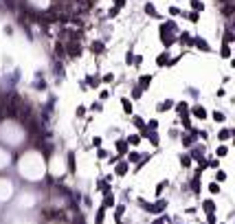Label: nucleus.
<instances>
[{
    "instance_id": "obj_1",
    "label": "nucleus",
    "mask_w": 235,
    "mask_h": 224,
    "mask_svg": "<svg viewBox=\"0 0 235 224\" xmlns=\"http://www.w3.org/2000/svg\"><path fill=\"white\" fill-rule=\"evenodd\" d=\"M194 116H200V119H204V116H207V112H204V108H200V106H196V108H194Z\"/></svg>"
},
{
    "instance_id": "obj_2",
    "label": "nucleus",
    "mask_w": 235,
    "mask_h": 224,
    "mask_svg": "<svg viewBox=\"0 0 235 224\" xmlns=\"http://www.w3.org/2000/svg\"><path fill=\"white\" fill-rule=\"evenodd\" d=\"M150 81H152L150 75H143V77H141V86H143V88H147V86H150Z\"/></svg>"
},
{
    "instance_id": "obj_3",
    "label": "nucleus",
    "mask_w": 235,
    "mask_h": 224,
    "mask_svg": "<svg viewBox=\"0 0 235 224\" xmlns=\"http://www.w3.org/2000/svg\"><path fill=\"white\" fill-rule=\"evenodd\" d=\"M121 103H123V110H125V114H130V112H132V103L128 101V99H123Z\"/></svg>"
},
{
    "instance_id": "obj_4",
    "label": "nucleus",
    "mask_w": 235,
    "mask_h": 224,
    "mask_svg": "<svg viewBox=\"0 0 235 224\" xmlns=\"http://www.w3.org/2000/svg\"><path fill=\"white\" fill-rule=\"evenodd\" d=\"M167 59H169V57H167V55H160V57H158V62H156V64H158V66H165V62H167Z\"/></svg>"
},
{
    "instance_id": "obj_5",
    "label": "nucleus",
    "mask_w": 235,
    "mask_h": 224,
    "mask_svg": "<svg viewBox=\"0 0 235 224\" xmlns=\"http://www.w3.org/2000/svg\"><path fill=\"white\" fill-rule=\"evenodd\" d=\"M125 149H128V147H125V141H119V154H123Z\"/></svg>"
},
{
    "instance_id": "obj_6",
    "label": "nucleus",
    "mask_w": 235,
    "mask_h": 224,
    "mask_svg": "<svg viewBox=\"0 0 235 224\" xmlns=\"http://www.w3.org/2000/svg\"><path fill=\"white\" fill-rule=\"evenodd\" d=\"M92 51H97V53H101V51H103V46H101V44H92Z\"/></svg>"
},
{
    "instance_id": "obj_7",
    "label": "nucleus",
    "mask_w": 235,
    "mask_h": 224,
    "mask_svg": "<svg viewBox=\"0 0 235 224\" xmlns=\"http://www.w3.org/2000/svg\"><path fill=\"white\" fill-rule=\"evenodd\" d=\"M178 112L185 114V112H187V106H185V103H178Z\"/></svg>"
},
{
    "instance_id": "obj_8",
    "label": "nucleus",
    "mask_w": 235,
    "mask_h": 224,
    "mask_svg": "<svg viewBox=\"0 0 235 224\" xmlns=\"http://www.w3.org/2000/svg\"><path fill=\"white\" fill-rule=\"evenodd\" d=\"M180 163H182V167H187V165H189V156H182Z\"/></svg>"
},
{
    "instance_id": "obj_9",
    "label": "nucleus",
    "mask_w": 235,
    "mask_h": 224,
    "mask_svg": "<svg viewBox=\"0 0 235 224\" xmlns=\"http://www.w3.org/2000/svg\"><path fill=\"white\" fill-rule=\"evenodd\" d=\"M191 5H194V9H200V11H202V2H198V0H194Z\"/></svg>"
},
{
    "instance_id": "obj_10",
    "label": "nucleus",
    "mask_w": 235,
    "mask_h": 224,
    "mask_svg": "<svg viewBox=\"0 0 235 224\" xmlns=\"http://www.w3.org/2000/svg\"><path fill=\"white\" fill-rule=\"evenodd\" d=\"M213 119H215V121H224V114H220V112H215V114H213Z\"/></svg>"
}]
</instances>
